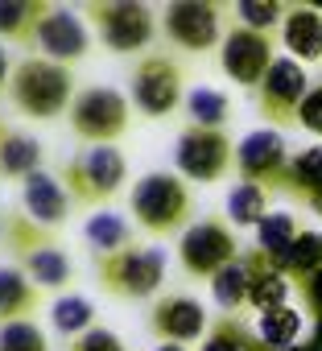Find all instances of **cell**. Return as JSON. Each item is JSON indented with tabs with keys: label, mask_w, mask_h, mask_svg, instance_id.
<instances>
[{
	"label": "cell",
	"mask_w": 322,
	"mask_h": 351,
	"mask_svg": "<svg viewBox=\"0 0 322 351\" xmlns=\"http://www.w3.org/2000/svg\"><path fill=\"white\" fill-rule=\"evenodd\" d=\"M128 215L140 223V232L166 240V236H182L195 223V195L186 186L182 173L174 169H153L140 173L128 191Z\"/></svg>",
	"instance_id": "1"
},
{
	"label": "cell",
	"mask_w": 322,
	"mask_h": 351,
	"mask_svg": "<svg viewBox=\"0 0 322 351\" xmlns=\"http://www.w3.org/2000/svg\"><path fill=\"white\" fill-rule=\"evenodd\" d=\"M75 75L71 66L62 62H50L42 54H29L13 66L9 75V99L21 116L29 120H54L62 112H71V99H75Z\"/></svg>",
	"instance_id": "2"
},
{
	"label": "cell",
	"mask_w": 322,
	"mask_h": 351,
	"mask_svg": "<svg viewBox=\"0 0 322 351\" xmlns=\"http://www.w3.org/2000/svg\"><path fill=\"white\" fill-rule=\"evenodd\" d=\"M62 186L71 195L75 207H91L103 211L128 182V161L116 145H91L83 153H71L62 161Z\"/></svg>",
	"instance_id": "3"
},
{
	"label": "cell",
	"mask_w": 322,
	"mask_h": 351,
	"mask_svg": "<svg viewBox=\"0 0 322 351\" xmlns=\"http://www.w3.org/2000/svg\"><path fill=\"white\" fill-rule=\"evenodd\" d=\"M95 277H99V289H108L112 298H128V302L153 298L166 281V252L149 244H132L112 256H95Z\"/></svg>",
	"instance_id": "4"
},
{
	"label": "cell",
	"mask_w": 322,
	"mask_h": 351,
	"mask_svg": "<svg viewBox=\"0 0 322 351\" xmlns=\"http://www.w3.org/2000/svg\"><path fill=\"white\" fill-rule=\"evenodd\" d=\"M244 252H240V240H236V228L219 215L211 219H195L182 240H178V265L186 277H199V281H211L219 277L227 265H236Z\"/></svg>",
	"instance_id": "5"
},
{
	"label": "cell",
	"mask_w": 322,
	"mask_h": 351,
	"mask_svg": "<svg viewBox=\"0 0 322 351\" xmlns=\"http://www.w3.org/2000/svg\"><path fill=\"white\" fill-rule=\"evenodd\" d=\"M83 13L112 54H140L157 34L153 9L136 5V0H91V5H83Z\"/></svg>",
	"instance_id": "6"
},
{
	"label": "cell",
	"mask_w": 322,
	"mask_h": 351,
	"mask_svg": "<svg viewBox=\"0 0 322 351\" xmlns=\"http://www.w3.org/2000/svg\"><path fill=\"white\" fill-rule=\"evenodd\" d=\"M128 108L132 99H124L120 91L112 87H83L75 99H71V132L91 149V145H116L128 128Z\"/></svg>",
	"instance_id": "7"
},
{
	"label": "cell",
	"mask_w": 322,
	"mask_h": 351,
	"mask_svg": "<svg viewBox=\"0 0 322 351\" xmlns=\"http://www.w3.org/2000/svg\"><path fill=\"white\" fill-rule=\"evenodd\" d=\"M174 165L186 182H219L227 169H236V145H232L227 128L186 124L174 141Z\"/></svg>",
	"instance_id": "8"
},
{
	"label": "cell",
	"mask_w": 322,
	"mask_h": 351,
	"mask_svg": "<svg viewBox=\"0 0 322 351\" xmlns=\"http://www.w3.org/2000/svg\"><path fill=\"white\" fill-rule=\"evenodd\" d=\"M186 104V83H182V66L170 54H145L132 66V108L149 120L174 116Z\"/></svg>",
	"instance_id": "9"
},
{
	"label": "cell",
	"mask_w": 322,
	"mask_h": 351,
	"mask_svg": "<svg viewBox=\"0 0 322 351\" xmlns=\"http://www.w3.org/2000/svg\"><path fill=\"white\" fill-rule=\"evenodd\" d=\"M236 173L240 182H256L264 186L269 195L273 191H285L293 182V157H289V145L277 128H256L248 132L240 145H236Z\"/></svg>",
	"instance_id": "10"
},
{
	"label": "cell",
	"mask_w": 322,
	"mask_h": 351,
	"mask_svg": "<svg viewBox=\"0 0 322 351\" xmlns=\"http://www.w3.org/2000/svg\"><path fill=\"white\" fill-rule=\"evenodd\" d=\"M161 34L186 54H207L223 46V9L211 0H174L161 9Z\"/></svg>",
	"instance_id": "11"
},
{
	"label": "cell",
	"mask_w": 322,
	"mask_h": 351,
	"mask_svg": "<svg viewBox=\"0 0 322 351\" xmlns=\"http://www.w3.org/2000/svg\"><path fill=\"white\" fill-rule=\"evenodd\" d=\"M310 91H314V87H310V79H306V66H301L297 58L281 54V58L273 62V71L264 75V83L256 87L260 116H264L273 128H281V124H297L301 104H306Z\"/></svg>",
	"instance_id": "12"
},
{
	"label": "cell",
	"mask_w": 322,
	"mask_h": 351,
	"mask_svg": "<svg viewBox=\"0 0 322 351\" xmlns=\"http://www.w3.org/2000/svg\"><path fill=\"white\" fill-rule=\"evenodd\" d=\"M281 54H277V46H273V38L269 34H256V29H244V25H232L227 34H223V46H219V66H223V75L232 79V83H240V87H260L264 83V75L273 71V62H277Z\"/></svg>",
	"instance_id": "13"
},
{
	"label": "cell",
	"mask_w": 322,
	"mask_h": 351,
	"mask_svg": "<svg viewBox=\"0 0 322 351\" xmlns=\"http://www.w3.org/2000/svg\"><path fill=\"white\" fill-rule=\"evenodd\" d=\"M149 330H153L157 343L186 347V343L207 339L211 326H207V310H203L199 298H190V293H161L153 302V310H149Z\"/></svg>",
	"instance_id": "14"
},
{
	"label": "cell",
	"mask_w": 322,
	"mask_h": 351,
	"mask_svg": "<svg viewBox=\"0 0 322 351\" xmlns=\"http://www.w3.org/2000/svg\"><path fill=\"white\" fill-rule=\"evenodd\" d=\"M34 50H38L42 58H50V62L71 66V62H79V58L91 54V34H87L83 17H75L71 9H50V17H46L42 29H38Z\"/></svg>",
	"instance_id": "15"
},
{
	"label": "cell",
	"mask_w": 322,
	"mask_h": 351,
	"mask_svg": "<svg viewBox=\"0 0 322 351\" xmlns=\"http://www.w3.org/2000/svg\"><path fill=\"white\" fill-rule=\"evenodd\" d=\"M71 195H66V186H62V178H50L46 169H38L34 178H25L21 182V211L34 219V223H42V228H62L66 223V215H71Z\"/></svg>",
	"instance_id": "16"
},
{
	"label": "cell",
	"mask_w": 322,
	"mask_h": 351,
	"mask_svg": "<svg viewBox=\"0 0 322 351\" xmlns=\"http://www.w3.org/2000/svg\"><path fill=\"white\" fill-rule=\"evenodd\" d=\"M281 46L297 62H322V9L289 5L285 25H281Z\"/></svg>",
	"instance_id": "17"
},
{
	"label": "cell",
	"mask_w": 322,
	"mask_h": 351,
	"mask_svg": "<svg viewBox=\"0 0 322 351\" xmlns=\"http://www.w3.org/2000/svg\"><path fill=\"white\" fill-rule=\"evenodd\" d=\"M42 141L21 132V128H9L0 124V182H25L42 169Z\"/></svg>",
	"instance_id": "18"
},
{
	"label": "cell",
	"mask_w": 322,
	"mask_h": 351,
	"mask_svg": "<svg viewBox=\"0 0 322 351\" xmlns=\"http://www.w3.org/2000/svg\"><path fill=\"white\" fill-rule=\"evenodd\" d=\"M38 310H42V289L29 281V273L17 265H0V326L29 322V314Z\"/></svg>",
	"instance_id": "19"
},
{
	"label": "cell",
	"mask_w": 322,
	"mask_h": 351,
	"mask_svg": "<svg viewBox=\"0 0 322 351\" xmlns=\"http://www.w3.org/2000/svg\"><path fill=\"white\" fill-rule=\"evenodd\" d=\"M54 5H42V0H0V46L13 42V46H29L38 42L42 21L50 17Z\"/></svg>",
	"instance_id": "20"
},
{
	"label": "cell",
	"mask_w": 322,
	"mask_h": 351,
	"mask_svg": "<svg viewBox=\"0 0 322 351\" xmlns=\"http://www.w3.org/2000/svg\"><path fill=\"white\" fill-rule=\"evenodd\" d=\"M297 236H301L297 219H293L289 211H273V215L256 228V252H260L273 269H281V273H285V261H289V252H293Z\"/></svg>",
	"instance_id": "21"
},
{
	"label": "cell",
	"mask_w": 322,
	"mask_h": 351,
	"mask_svg": "<svg viewBox=\"0 0 322 351\" xmlns=\"http://www.w3.org/2000/svg\"><path fill=\"white\" fill-rule=\"evenodd\" d=\"M83 244H87L95 256H112V252H120V248H132L136 240H132L128 219L103 207V211L87 215V223H83Z\"/></svg>",
	"instance_id": "22"
},
{
	"label": "cell",
	"mask_w": 322,
	"mask_h": 351,
	"mask_svg": "<svg viewBox=\"0 0 322 351\" xmlns=\"http://www.w3.org/2000/svg\"><path fill=\"white\" fill-rule=\"evenodd\" d=\"M9 244V252H13V261L21 265L25 256H34V252H42V248H54L58 244V236L50 232V228H42V223H34L25 211H9L5 215V236H0Z\"/></svg>",
	"instance_id": "23"
},
{
	"label": "cell",
	"mask_w": 322,
	"mask_h": 351,
	"mask_svg": "<svg viewBox=\"0 0 322 351\" xmlns=\"http://www.w3.org/2000/svg\"><path fill=\"white\" fill-rule=\"evenodd\" d=\"M17 269H25L29 273V281L46 293V289H66L71 281H75V265H71V256L62 252V244H54V248H42V252H34V256H25Z\"/></svg>",
	"instance_id": "24"
},
{
	"label": "cell",
	"mask_w": 322,
	"mask_h": 351,
	"mask_svg": "<svg viewBox=\"0 0 322 351\" xmlns=\"http://www.w3.org/2000/svg\"><path fill=\"white\" fill-rule=\"evenodd\" d=\"M244 261H248V269H252V293H248V306H256L260 314L285 306V298H289V281H285V273L273 269L260 252H248Z\"/></svg>",
	"instance_id": "25"
},
{
	"label": "cell",
	"mask_w": 322,
	"mask_h": 351,
	"mask_svg": "<svg viewBox=\"0 0 322 351\" xmlns=\"http://www.w3.org/2000/svg\"><path fill=\"white\" fill-rule=\"evenodd\" d=\"M269 191L256 182H236L227 191V223L232 228H260L269 219Z\"/></svg>",
	"instance_id": "26"
},
{
	"label": "cell",
	"mask_w": 322,
	"mask_h": 351,
	"mask_svg": "<svg viewBox=\"0 0 322 351\" xmlns=\"http://www.w3.org/2000/svg\"><path fill=\"white\" fill-rule=\"evenodd\" d=\"M182 112H186V124H195V128H227L232 99L215 87H195V91H186Z\"/></svg>",
	"instance_id": "27"
},
{
	"label": "cell",
	"mask_w": 322,
	"mask_h": 351,
	"mask_svg": "<svg viewBox=\"0 0 322 351\" xmlns=\"http://www.w3.org/2000/svg\"><path fill=\"white\" fill-rule=\"evenodd\" d=\"M211 293H215V306L223 314H236L240 306H248V293H252V269H248V261L240 256L219 277H211Z\"/></svg>",
	"instance_id": "28"
},
{
	"label": "cell",
	"mask_w": 322,
	"mask_h": 351,
	"mask_svg": "<svg viewBox=\"0 0 322 351\" xmlns=\"http://www.w3.org/2000/svg\"><path fill=\"white\" fill-rule=\"evenodd\" d=\"M203 351H269L260 339H256V330H248L236 314H219L215 322H211V330H207V339H203Z\"/></svg>",
	"instance_id": "29"
},
{
	"label": "cell",
	"mask_w": 322,
	"mask_h": 351,
	"mask_svg": "<svg viewBox=\"0 0 322 351\" xmlns=\"http://www.w3.org/2000/svg\"><path fill=\"white\" fill-rule=\"evenodd\" d=\"M50 322H54L58 335L79 339V335H87V330L95 326V306H91L83 293H62V298L54 302V310H50Z\"/></svg>",
	"instance_id": "30"
},
{
	"label": "cell",
	"mask_w": 322,
	"mask_h": 351,
	"mask_svg": "<svg viewBox=\"0 0 322 351\" xmlns=\"http://www.w3.org/2000/svg\"><path fill=\"white\" fill-rule=\"evenodd\" d=\"M297 335H301V318H297V310H289V306L264 310V314H260V322H256V339H260L269 351L289 347Z\"/></svg>",
	"instance_id": "31"
},
{
	"label": "cell",
	"mask_w": 322,
	"mask_h": 351,
	"mask_svg": "<svg viewBox=\"0 0 322 351\" xmlns=\"http://www.w3.org/2000/svg\"><path fill=\"white\" fill-rule=\"evenodd\" d=\"M285 13H289V5H277V0H240L236 5V25L273 38L285 25Z\"/></svg>",
	"instance_id": "32"
},
{
	"label": "cell",
	"mask_w": 322,
	"mask_h": 351,
	"mask_svg": "<svg viewBox=\"0 0 322 351\" xmlns=\"http://www.w3.org/2000/svg\"><path fill=\"white\" fill-rule=\"evenodd\" d=\"M318 265H322V236L318 232H301L297 244H293V252H289V261H285V277L289 273L293 277H310Z\"/></svg>",
	"instance_id": "33"
},
{
	"label": "cell",
	"mask_w": 322,
	"mask_h": 351,
	"mask_svg": "<svg viewBox=\"0 0 322 351\" xmlns=\"http://www.w3.org/2000/svg\"><path fill=\"white\" fill-rule=\"evenodd\" d=\"M0 351H50L38 322H9L0 326Z\"/></svg>",
	"instance_id": "34"
},
{
	"label": "cell",
	"mask_w": 322,
	"mask_h": 351,
	"mask_svg": "<svg viewBox=\"0 0 322 351\" xmlns=\"http://www.w3.org/2000/svg\"><path fill=\"white\" fill-rule=\"evenodd\" d=\"M66 351H124V339H120L116 330H108V326H91L87 335L71 339Z\"/></svg>",
	"instance_id": "35"
},
{
	"label": "cell",
	"mask_w": 322,
	"mask_h": 351,
	"mask_svg": "<svg viewBox=\"0 0 322 351\" xmlns=\"http://www.w3.org/2000/svg\"><path fill=\"white\" fill-rule=\"evenodd\" d=\"M297 124H306L310 132H322V87H314V91L306 95V104H301V116H297Z\"/></svg>",
	"instance_id": "36"
},
{
	"label": "cell",
	"mask_w": 322,
	"mask_h": 351,
	"mask_svg": "<svg viewBox=\"0 0 322 351\" xmlns=\"http://www.w3.org/2000/svg\"><path fill=\"white\" fill-rule=\"evenodd\" d=\"M9 75H13V71H9V50L0 46V87H9Z\"/></svg>",
	"instance_id": "37"
},
{
	"label": "cell",
	"mask_w": 322,
	"mask_h": 351,
	"mask_svg": "<svg viewBox=\"0 0 322 351\" xmlns=\"http://www.w3.org/2000/svg\"><path fill=\"white\" fill-rule=\"evenodd\" d=\"M153 351H186V347H178V343H157Z\"/></svg>",
	"instance_id": "38"
},
{
	"label": "cell",
	"mask_w": 322,
	"mask_h": 351,
	"mask_svg": "<svg viewBox=\"0 0 322 351\" xmlns=\"http://www.w3.org/2000/svg\"><path fill=\"white\" fill-rule=\"evenodd\" d=\"M0 236H5V215H0Z\"/></svg>",
	"instance_id": "39"
},
{
	"label": "cell",
	"mask_w": 322,
	"mask_h": 351,
	"mask_svg": "<svg viewBox=\"0 0 322 351\" xmlns=\"http://www.w3.org/2000/svg\"><path fill=\"white\" fill-rule=\"evenodd\" d=\"M0 124H5V120H0Z\"/></svg>",
	"instance_id": "40"
}]
</instances>
